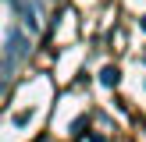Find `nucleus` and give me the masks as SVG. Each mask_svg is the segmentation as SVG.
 <instances>
[{
	"instance_id": "nucleus-1",
	"label": "nucleus",
	"mask_w": 146,
	"mask_h": 142,
	"mask_svg": "<svg viewBox=\"0 0 146 142\" xmlns=\"http://www.w3.org/2000/svg\"><path fill=\"white\" fill-rule=\"evenodd\" d=\"M25 32L21 28H7V39H4V75H11V68H14V60H18L21 53H25Z\"/></svg>"
},
{
	"instance_id": "nucleus-2",
	"label": "nucleus",
	"mask_w": 146,
	"mask_h": 142,
	"mask_svg": "<svg viewBox=\"0 0 146 142\" xmlns=\"http://www.w3.org/2000/svg\"><path fill=\"white\" fill-rule=\"evenodd\" d=\"M7 7L14 11V18H18L21 25L29 28V32H36V28H39V18H36V7L29 4V0H7Z\"/></svg>"
},
{
	"instance_id": "nucleus-3",
	"label": "nucleus",
	"mask_w": 146,
	"mask_h": 142,
	"mask_svg": "<svg viewBox=\"0 0 146 142\" xmlns=\"http://www.w3.org/2000/svg\"><path fill=\"white\" fill-rule=\"evenodd\" d=\"M118 82H121V71L114 68V64H107V68L100 71V85H107V89H114Z\"/></svg>"
},
{
	"instance_id": "nucleus-4",
	"label": "nucleus",
	"mask_w": 146,
	"mask_h": 142,
	"mask_svg": "<svg viewBox=\"0 0 146 142\" xmlns=\"http://www.w3.org/2000/svg\"><path fill=\"white\" fill-rule=\"evenodd\" d=\"M11 121H14V124H18V128H21V124H29V114H25V110H18V114H14V117H11Z\"/></svg>"
},
{
	"instance_id": "nucleus-5",
	"label": "nucleus",
	"mask_w": 146,
	"mask_h": 142,
	"mask_svg": "<svg viewBox=\"0 0 146 142\" xmlns=\"http://www.w3.org/2000/svg\"><path fill=\"white\" fill-rule=\"evenodd\" d=\"M139 28H143V32H146V14H143V18H139Z\"/></svg>"
},
{
	"instance_id": "nucleus-6",
	"label": "nucleus",
	"mask_w": 146,
	"mask_h": 142,
	"mask_svg": "<svg viewBox=\"0 0 146 142\" xmlns=\"http://www.w3.org/2000/svg\"><path fill=\"white\" fill-rule=\"evenodd\" d=\"M143 64H146V50H143Z\"/></svg>"
}]
</instances>
